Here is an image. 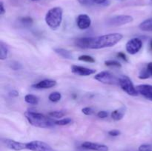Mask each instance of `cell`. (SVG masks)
Returning a JSON list of instances; mask_svg holds the SVG:
<instances>
[{
	"mask_svg": "<svg viewBox=\"0 0 152 151\" xmlns=\"http://www.w3.org/2000/svg\"><path fill=\"white\" fill-rule=\"evenodd\" d=\"M123 38L121 33H114L96 37H84L75 40L77 47L82 49H102L111 47L120 42Z\"/></svg>",
	"mask_w": 152,
	"mask_h": 151,
	"instance_id": "cell-1",
	"label": "cell"
},
{
	"mask_svg": "<svg viewBox=\"0 0 152 151\" xmlns=\"http://www.w3.org/2000/svg\"><path fill=\"white\" fill-rule=\"evenodd\" d=\"M25 116L30 124L39 128H53L54 127L55 121H52L48 117L40 113L26 111Z\"/></svg>",
	"mask_w": 152,
	"mask_h": 151,
	"instance_id": "cell-2",
	"label": "cell"
},
{
	"mask_svg": "<svg viewBox=\"0 0 152 151\" xmlns=\"http://www.w3.org/2000/svg\"><path fill=\"white\" fill-rule=\"evenodd\" d=\"M63 16V10L60 7L50 8L45 15V22L52 30H56L61 25Z\"/></svg>",
	"mask_w": 152,
	"mask_h": 151,
	"instance_id": "cell-3",
	"label": "cell"
},
{
	"mask_svg": "<svg viewBox=\"0 0 152 151\" xmlns=\"http://www.w3.org/2000/svg\"><path fill=\"white\" fill-rule=\"evenodd\" d=\"M94 78L96 81L106 84L111 85H120V80L114 74L111 73L108 71H102L96 74Z\"/></svg>",
	"mask_w": 152,
	"mask_h": 151,
	"instance_id": "cell-4",
	"label": "cell"
},
{
	"mask_svg": "<svg viewBox=\"0 0 152 151\" xmlns=\"http://www.w3.org/2000/svg\"><path fill=\"white\" fill-rule=\"evenodd\" d=\"M120 80V86L123 91L126 92L127 94L132 96H136L138 95L137 88L134 85L133 82L131 78L127 76H122L119 78Z\"/></svg>",
	"mask_w": 152,
	"mask_h": 151,
	"instance_id": "cell-5",
	"label": "cell"
},
{
	"mask_svg": "<svg viewBox=\"0 0 152 151\" xmlns=\"http://www.w3.org/2000/svg\"><path fill=\"white\" fill-rule=\"evenodd\" d=\"M134 21L133 17L130 15H118L110 18L107 21V25L111 27H118L127 25Z\"/></svg>",
	"mask_w": 152,
	"mask_h": 151,
	"instance_id": "cell-6",
	"label": "cell"
},
{
	"mask_svg": "<svg viewBox=\"0 0 152 151\" xmlns=\"http://www.w3.org/2000/svg\"><path fill=\"white\" fill-rule=\"evenodd\" d=\"M26 148L31 151H55L50 145L41 141H32L26 143Z\"/></svg>",
	"mask_w": 152,
	"mask_h": 151,
	"instance_id": "cell-7",
	"label": "cell"
},
{
	"mask_svg": "<svg viewBox=\"0 0 152 151\" xmlns=\"http://www.w3.org/2000/svg\"><path fill=\"white\" fill-rule=\"evenodd\" d=\"M142 47V40L139 38H134L129 40L126 44V51L132 55L137 53Z\"/></svg>",
	"mask_w": 152,
	"mask_h": 151,
	"instance_id": "cell-8",
	"label": "cell"
},
{
	"mask_svg": "<svg viewBox=\"0 0 152 151\" xmlns=\"http://www.w3.org/2000/svg\"><path fill=\"white\" fill-rule=\"evenodd\" d=\"M3 144L7 147L8 149L12 150L15 151H21L23 150H27L26 148V143H22V142H16L15 140L12 139H4L1 140Z\"/></svg>",
	"mask_w": 152,
	"mask_h": 151,
	"instance_id": "cell-9",
	"label": "cell"
},
{
	"mask_svg": "<svg viewBox=\"0 0 152 151\" xmlns=\"http://www.w3.org/2000/svg\"><path fill=\"white\" fill-rule=\"evenodd\" d=\"M71 71L74 74L80 76H88L93 75L96 73V70L91 69L86 67L79 66V65H72Z\"/></svg>",
	"mask_w": 152,
	"mask_h": 151,
	"instance_id": "cell-10",
	"label": "cell"
},
{
	"mask_svg": "<svg viewBox=\"0 0 152 151\" xmlns=\"http://www.w3.org/2000/svg\"><path fill=\"white\" fill-rule=\"evenodd\" d=\"M77 25L80 30H86L91 25V19L87 14H80L77 16Z\"/></svg>",
	"mask_w": 152,
	"mask_h": 151,
	"instance_id": "cell-11",
	"label": "cell"
},
{
	"mask_svg": "<svg viewBox=\"0 0 152 151\" xmlns=\"http://www.w3.org/2000/svg\"><path fill=\"white\" fill-rule=\"evenodd\" d=\"M82 147L86 150H91L94 151H108L109 148L108 146L102 144L94 143L91 142H85L82 144Z\"/></svg>",
	"mask_w": 152,
	"mask_h": 151,
	"instance_id": "cell-12",
	"label": "cell"
},
{
	"mask_svg": "<svg viewBox=\"0 0 152 151\" xmlns=\"http://www.w3.org/2000/svg\"><path fill=\"white\" fill-rule=\"evenodd\" d=\"M138 93L146 99L152 101V85L151 84H140L136 87Z\"/></svg>",
	"mask_w": 152,
	"mask_h": 151,
	"instance_id": "cell-13",
	"label": "cell"
},
{
	"mask_svg": "<svg viewBox=\"0 0 152 151\" xmlns=\"http://www.w3.org/2000/svg\"><path fill=\"white\" fill-rule=\"evenodd\" d=\"M56 85V81L52 79H44L39 81L37 84H33L32 87L36 89H49L55 87Z\"/></svg>",
	"mask_w": 152,
	"mask_h": 151,
	"instance_id": "cell-14",
	"label": "cell"
},
{
	"mask_svg": "<svg viewBox=\"0 0 152 151\" xmlns=\"http://www.w3.org/2000/svg\"><path fill=\"white\" fill-rule=\"evenodd\" d=\"M54 52L59 56L62 57L63 59H74V55H73L72 52L70 50H66L64 48H54Z\"/></svg>",
	"mask_w": 152,
	"mask_h": 151,
	"instance_id": "cell-15",
	"label": "cell"
},
{
	"mask_svg": "<svg viewBox=\"0 0 152 151\" xmlns=\"http://www.w3.org/2000/svg\"><path fill=\"white\" fill-rule=\"evenodd\" d=\"M139 28L142 31L151 32L152 31V17L145 19L139 25Z\"/></svg>",
	"mask_w": 152,
	"mask_h": 151,
	"instance_id": "cell-16",
	"label": "cell"
},
{
	"mask_svg": "<svg viewBox=\"0 0 152 151\" xmlns=\"http://www.w3.org/2000/svg\"><path fill=\"white\" fill-rule=\"evenodd\" d=\"M125 113H126V111H125L124 107L119 108V109L115 110H114L111 113V118L114 121H120V120H121L123 118Z\"/></svg>",
	"mask_w": 152,
	"mask_h": 151,
	"instance_id": "cell-17",
	"label": "cell"
},
{
	"mask_svg": "<svg viewBox=\"0 0 152 151\" xmlns=\"http://www.w3.org/2000/svg\"><path fill=\"white\" fill-rule=\"evenodd\" d=\"M7 54H8V49H7V45L2 41H1L0 42V59L4 60L7 59Z\"/></svg>",
	"mask_w": 152,
	"mask_h": 151,
	"instance_id": "cell-18",
	"label": "cell"
},
{
	"mask_svg": "<svg viewBox=\"0 0 152 151\" xmlns=\"http://www.w3.org/2000/svg\"><path fill=\"white\" fill-rule=\"evenodd\" d=\"M25 101L29 105H37L39 103V98L33 94H27L25 96Z\"/></svg>",
	"mask_w": 152,
	"mask_h": 151,
	"instance_id": "cell-19",
	"label": "cell"
},
{
	"mask_svg": "<svg viewBox=\"0 0 152 151\" xmlns=\"http://www.w3.org/2000/svg\"><path fill=\"white\" fill-rule=\"evenodd\" d=\"M62 98V95L59 92H53L48 96V99L52 102H57Z\"/></svg>",
	"mask_w": 152,
	"mask_h": 151,
	"instance_id": "cell-20",
	"label": "cell"
},
{
	"mask_svg": "<svg viewBox=\"0 0 152 151\" xmlns=\"http://www.w3.org/2000/svg\"><path fill=\"white\" fill-rule=\"evenodd\" d=\"M78 59L80 61H82V62H88V63H94V62H95L94 58H93L91 56H88V55H82V56H79Z\"/></svg>",
	"mask_w": 152,
	"mask_h": 151,
	"instance_id": "cell-21",
	"label": "cell"
},
{
	"mask_svg": "<svg viewBox=\"0 0 152 151\" xmlns=\"http://www.w3.org/2000/svg\"><path fill=\"white\" fill-rule=\"evenodd\" d=\"M65 112L63 111H51L48 113V115L50 117L55 118H61L65 115Z\"/></svg>",
	"mask_w": 152,
	"mask_h": 151,
	"instance_id": "cell-22",
	"label": "cell"
},
{
	"mask_svg": "<svg viewBox=\"0 0 152 151\" xmlns=\"http://www.w3.org/2000/svg\"><path fill=\"white\" fill-rule=\"evenodd\" d=\"M72 122V119L70 118H62V119L58 120V121H55V124L56 125H59V126H65L68 125V124H71Z\"/></svg>",
	"mask_w": 152,
	"mask_h": 151,
	"instance_id": "cell-23",
	"label": "cell"
},
{
	"mask_svg": "<svg viewBox=\"0 0 152 151\" xmlns=\"http://www.w3.org/2000/svg\"><path fill=\"white\" fill-rule=\"evenodd\" d=\"M19 22L24 26H29V25L33 24V19L32 18L29 17V16H26V17L20 18L19 19Z\"/></svg>",
	"mask_w": 152,
	"mask_h": 151,
	"instance_id": "cell-24",
	"label": "cell"
},
{
	"mask_svg": "<svg viewBox=\"0 0 152 151\" xmlns=\"http://www.w3.org/2000/svg\"><path fill=\"white\" fill-rule=\"evenodd\" d=\"M105 65L107 67H115V68H121V64L116 60H107L105 62Z\"/></svg>",
	"mask_w": 152,
	"mask_h": 151,
	"instance_id": "cell-25",
	"label": "cell"
},
{
	"mask_svg": "<svg viewBox=\"0 0 152 151\" xmlns=\"http://www.w3.org/2000/svg\"><path fill=\"white\" fill-rule=\"evenodd\" d=\"M150 75L148 73V70H146V68H144V69L141 70V71L139 73V78L140 79H146V78H150Z\"/></svg>",
	"mask_w": 152,
	"mask_h": 151,
	"instance_id": "cell-26",
	"label": "cell"
},
{
	"mask_svg": "<svg viewBox=\"0 0 152 151\" xmlns=\"http://www.w3.org/2000/svg\"><path fill=\"white\" fill-rule=\"evenodd\" d=\"M139 151H152V145L149 144H144L140 145L138 148Z\"/></svg>",
	"mask_w": 152,
	"mask_h": 151,
	"instance_id": "cell-27",
	"label": "cell"
},
{
	"mask_svg": "<svg viewBox=\"0 0 152 151\" xmlns=\"http://www.w3.org/2000/svg\"><path fill=\"white\" fill-rule=\"evenodd\" d=\"M10 68H12V69L14 70H20L22 68V65L17 62H11L10 65Z\"/></svg>",
	"mask_w": 152,
	"mask_h": 151,
	"instance_id": "cell-28",
	"label": "cell"
},
{
	"mask_svg": "<svg viewBox=\"0 0 152 151\" xmlns=\"http://www.w3.org/2000/svg\"><path fill=\"white\" fill-rule=\"evenodd\" d=\"M82 112L83 113H84L86 115H91L94 113V110L91 107H86L82 109Z\"/></svg>",
	"mask_w": 152,
	"mask_h": 151,
	"instance_id": "cell-29",
	"label": "cell"
},
{
	"mask_svg": "<svg viewBox=\"0 0 152 151\" xmlns=\"http://www.w3.org/2000/svg\"><path fill=\"white\" fill-rule=\"evenodd\" d=\"M120 134H121V132L118 130H111L108 131V135L111 136H114V137L120 136Z\"/></svg>",
	"mask_w": 152,
	"mask_h": 151,
	"instance_id": "cell-30",
	"label": "cell"
},
{
	"mask_svg": "<svg viewBox=\"0 0 152 151\" xmlns=\"http://www.w3.org/2000/svg\"><path fill=\"white\" fill-rule=\"evenodd\" d=\"M108 113L105 110L99 111V112H98L97 113V116L100 118H106V117H108Z\"/></svg>",
	"mask_w": 152,
	"mask_h": 151,
	"instance_id": "cell-31",
	"label": "cell"
},
{
	"mask_svg": "<svg viewBox=\"0 0 152 151\" xmlns=\"http://www.w3.org/2000/svg\"><path fill=\"white\" fill-rule=\"evenodd\" d=\"M107 2V0H91L92 4H104Z\"/></svg>",
	"mask_w": 152,
	"mask_h": 151,
	"instance_id": "cell-32",
	"label": "cell"
},
{
	"mask_svg": "<svg viewBox=\"0 0 152 151\" xmlns=\"http://www.w3.org/2000/svg\"><path fill=\"white\" fill-rule=\"evenodd\" d=\"M117 57H118V58H120V59H123V60L125 61V62H128L127 56H126V55L124 53H123V52H120V53H117Z\"/></svg>",
	"mask_w": 152,
	"mask_h": 151,
	"instance_id": "cell-33",
	"label": "cell"
},
{
	"mask_svg": "<svg viewBox=\"0 0 152 151\" xmlns=\"http://www.w3.org/2000/svg\"><path fill=\"white\" fill-rule=\"evenodd\" d=\"M146 70H148V73H149L150 76L152 77V62H149L146 66Z\"/></svg>",
	"mask_w": 152,
	"mask_h": 151,
	"instance_id": "cell-34",
	"label": "cell"
},
{
	"mask_svg": "<svg viewBox=\"0 0 152 151\" xmlns=\"http://www.w3.org/2000/svg\"><path fill=\"white\" fill-rule=\"evenodd\" d=\"M4 13H5V9H4V3L3 1H1L0 2V15H4Z\"/></svg>",
	"mask_w": 152,
	"mask_h": 151,
	"instance_id": "cell-35",
	"label": "cell"
},
{
	"mask_svg": "<svg viewBox=\"0 0 152 151\" xmlns=\"http://www.w3.org/2000/svg\"><path fill=\"white\" fill-rule=\"evenodd\" d=\"M8 95L10 96V97H17V96H19V93H18L16 90H12V91L9 92Z\"/></svg>",
	"mask_w": 152,
	"mask_h": 151,
	"instance_id": "cell-36",
	"label": "cell"
},
{
	"mask_svg": "<svg viewBox=\"0 0 152 151\" xmlns=\"http://www.w3.org/2000/svg\"><path fill=\"white\" fill-rule=\"evenodd\" d=\"M150 48H151V50H152V40L150 41Z\"/></svg>",
	"mask_w": 152,
	"mask_h": 151,
	"instance_id": "cell-37",
	"label": "cell"
},
{
	"mask_svg": "<svg viewBox=\"0 0 152 151\" xmlns=\"http://www.w3.org/2000/svg\"><path fill=\"white\" fill-rule=\"evenodd\" d=\"M31 1H38V0H31Z\"/></svg>",
	"mask_w": 152,
	"mask_h": 151,
	"instance_id": "cell-38",
	"label": "cell"
},
{
	"mask_svg": "<svg viewBox=\"0 0 152 151\" xmlns=\"http://www.w3.org/2000/svg\"><path fill=\"white\" fill-rule=\"evenodd\" d=\"M151 1H152V0H151Z\"/></svg>",
	"mask_w": 152,
	"mask_h": 151,
	"instance_id": "cell-39",
	"label": "cell"
}]
</instances>
